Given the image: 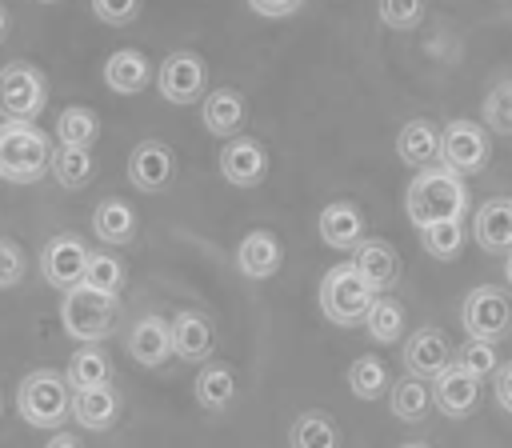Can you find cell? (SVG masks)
I'll return each mask as SVG.
<instances>
[{
	"label": "cell",
	"mask_w": 512,
	"mask_h": 448,
	"mask_svg": "<svg viewBox=\"0 0 512 448\" xmlns=\"http://www.w3.org/2000/svg\"><path fill=\"white\" fill-rule=\"evenodd\" d=\"M0 412H4V400H0Z\"/></svg>",
	"instance_id": "48"
},
{
	"label": "cell",
	"mask_w": 512,
	"mask_h": 448,
	"mask_svg": "<svg viewBox=\"0 0 512 448\" xmlns=\"http://www.w3.org/2000/svg\"><path fill=\"white\" fill-rule=\"evenodd\" d=\"M420 16H424V0H380V20L396 32L416 28Z\"/></svg>",
	"instance_id": "38"
},
{
	"label": "cell",
	"mask_w": 512,
	"mask_h": 448,
	"mask_svg": "<svg viewBox=\"0 0 512 448\" xmlns=\"http://www.w3.org/2000/svg\"><path fill=\"white\" fill-rule=\"evenodd\" d=\"M476 244L484 252H512V204L508 196H492L476 208Z\"/></svg>",
	"instance_id": "21"
},
{
	"label": "cell",
	"mask_w": 512,
	"mask_h": 448,
	"mask_svg": "<svg viewBox=\"0 0 512 448\" xmlns=\"http://www.w3.org/2000/svg\"><path fill=\"white\" fill-rule=\"evenodd\" d=\"M16 408L32 428H60L72 416V384L56 368H36L16 388Z\"/></svg>",
	"instance_id": "4"
},
{
	"label": "cell",
	"mask_w": 512,
	"mask_h": 448,
	"mask_svg": "<svg viewBox=\"0 0 512 448\" xmlns=\"http://www.w3.org/2000/svg\"><path fill=\"white\" fill-rule=\"evenodd\" d=\"M280 264H284V248H280V240H276L272 232H264V228L248 232V236L240 240V248H236V268H240L248 280H268V276L280 272Z\"/></svg>",
	"instance_id": "19"
},
{
	"label": "cell",
	"mask_w": 512,
	"mask_h": 448,
	"mask_svg": "<svg viewBox=\"0 0 512 448\" xmlns=\"http://www.w3.org/2000/svg\"><path fill=\"white\" fill-rule=\"evenodd\" d=\"M476 400H480V376L464 372L460 364L444 368V372L432 380V404H436L444 416H452V420L468 416V412L476 408Z\"/></svg>",
	"instance_id": "15"
},
{
	"label": "cell",
	"mask_w": 512,
	"mask_h": 448,
	"mask_svg": "<svg viewBox=\"0 0 512 448\" xmlns=\"http://www.w3.org/2000/svg\"><path fill=\"white\" fill-rule=\"evenodd\" d=\"M92 12L104 24H128L140 12V0H92Z\"/></svg>",
	"instance_id": "40"
},
{
	"label": "cell",
	"mask_w": 512,
	"mask_h": 448,
	"mask_svg": "<svg viewBox=\"0 0 512 448\" xmlns=\"http://www.w3.org/2000/svg\"><path fill=\"white\" fill-rule=\"evenodd\" d=\"M108 372H112V364H108V356H104V352H100L96 344H80V348L72 352L68 368H64V376H68L72 392H80V388H100V384H108Z\"/></svg>",
	"instance_id": "29"
},
{
	"label": "cell",
	"mask_w": 512,
	"mask_h": 448,
	"mask_svg": "<svg viewBox=\"0 0 512 448\" xmlns=\"http://www.w3.org/2000/svg\"><path fill=\"white\" fill-rule=\"evenodd\" d=\"M504 276H508V284H512V252L504 256Z\"/></svg>",
	"instance_id": "45"
},
{
	"label": "cell",
	"mask_w": 512,
	"mask_h": 448,
	"mask_svg": "<svg viewBox=\"0 0 512 448\" xmlns=\"http://www.w3.org/2000/svg\"><path fill=\"white\" fill-rule=\"evenodd\" d=\"M348 388L356 400H380L388 388H392V376H388V364L380 356H360L352 360L348 368Z\"/></svg>",
	"instance_id": "30"
},
{
	"label": "cell",
	"mask_w": 512,
	"mask_h": 448,
	"mask_svg": "<svg viewBox=\"0 0 512 448\" xmlns=\"http://www.w3.org/2000/svg\"><path fill=\"white\" fill-rule=\"evenodd\" d=\"M264 172H268V152H264V144L256 140V136H232L224 148H220V176L228 180V184H236V188H252V184H260L264 180Z\"/></svg>",
	"instance_id": "13"
},
{
	"label": "cell",
	"mask_w": 512,
	"mask_h": 448,
	"mask_svg": "<svg viewBox=\"0 0 512 448\" xmlns=\"http://www.w3.org/2000/svg\"><path fill=\"white\" fill-rule=\"evenodd\" d=\"M496 404L512 416V360L496 368Z\"/></svg>",
	"instance_id": "42"
},
{
	"label": "cell",
	"mask_w": 512,
	"mask_h": 448,
	"mask_svg": "<svg viewBox=\"0 0 512 448\" xmlns=\"http://www.w3.org/2000/svg\"><path fill=\"white\" fill-rule=\"evenodd\" d=\"M156 88L168 104H192L204 96V60L196 52H168L156 72Z\"/></svg>",
	"instance_id": "10"
},
{
	"label": "cell",
	"mask_w": 512,
	"mask_h": 448,
	"mask_svg": "<svg viewBox=\"0 0 512 448\" xmlns=\"http://www.w3.org/2000/svg\"><path fill=\"white\" fill-rule=\"evenodd\" d=\"M464 208H468L464 176H456L444 164L420 168L416 180L408 184V196H404V212L416 228H432V224H444V220H464Z\"/></svg>",
	"instance_id": "1"
},
{
	"label": "cell",
	"mask_w": 512,
	"mask_h": 448,
	"mask_svg": "<svg viewBox=\"0 0 512 448\" xmlns=\"http://www.w3.org/2000/svg\"><path fill=\"white\" fill-rule=\"evenodd\" d=\"M40 4H60V0H40Z\"/></svg>",
	"instance_id": "47"
},
{
	"label": "cell",
	"mask_w": 512,
	"mask_h": 448,
	"mask_svg": "<svg viewBox=\"0 0 512 448\" xmlns=\"http://www.w3.org/2000/svg\"><path fill=\"white\" fill-rule=\"evenodd\" d=\"M420 244L428 256L436 260H452L464 244V224L460 220H444V224H432V228H420Z\"/></svg>",
	"instance_id": "35"
},
{
	"label": "cell",
	"mask_w": 512,
	"mask_h": 448,
	"mask_svg": "<svg viewBox=\"0 0 512 448\" xmlns=\"http://www.w3.org/2000/svg\"><path fill=\"white\" fill-rule=\"evenodd\" d=\"M484 128L496 136H512V80H500L484 96Z\"/></svg>",
	"instance_id": "36"
},
{
	"label": "cell",
	"mask_w": 512,
	"mask_h": 448,
	"mask_svg": "<svg viewBox=\"0 0 512 448\" xmlns=\"http://www.w3.org/2000/svg\"><path fill=\"white\" fill-rule=\"evenodd\" d=\"M352 264H356V272L380 292V288H392L396 280H400V252L388 244V240H376V236H368V240H360L356 248H352Z\"/></svg>",
	"instance_id": "16"
},
{
	"label": "cell",
	"mask_w": 512,
	"mask_h": 448,
	"mask_svg": "<svg viewBox=\"0 0 512 448\" xmlns=\"http://www.w3.org/2000/svg\"><path fill=\"white\" fill-rule=\"evenodd\" d=\"M168 324H172V352H176L180 360H188V364H208V360H212L216 332H212L208 312L184 308V312H176Z\"/></svg>",
	"instance_id": "14"
},
{
	"label": "cell",
	"mask_w": 512,
	"mask_h": 448,
	"mask_svg": "<svg viewBox=\"0 0 512 448\" xmlns=\"http://www.w3.org/2000/svg\"><path fill=\"white\" fill-rule=\"evenodd\" d=\"M56 140L64 148H92L100 140V116L92 108H80V104L64 108L56 116Z\"/></svg>",
	"instance_id": "28"
},
{
	"label": "cell",
	"mask_w": 512,
	"mask_h": 448,
	"mask_svg": "<svg viewBox=\"0 0 512 448\" xmlns=\"http://www.w3.org/2000/svg\"><path fill=\"white\" fill-rule=\"evenodd\" d=\"M396 156L404 164H412V168H432L440 160V128L432 120H424V116L408 120L400 128V136H396Z\"/></svg>",
	"instance_id": "23"
},
{
	"label": "cell",
	"mask_w": 512,
	"mask_h": 448,
	"mask_svg": "<svg viewBox=\"0 0 512 448\" xmlns=\"http://www.w3.org/2000/svg\"><path fill=\"white\" fill-rule=\"evenodd\" d=\"M452 344L440 328H416L408 340H404V368L408 376L416 380H436L444 368H452Z\"/></svg>",
	"instance_id": "12"
},
{
	"label": "cell",
	"mask_w": 512,
	"mask_h": 448,
	"mask_svg": "<svg viewBox=\"0 0 512 448\" xmlns=\"http://www.w3.org/2000/svg\"><path fill=\"white\" fill-rule=\"evenodd\" d=\"M52 168L48 136L24 120L0 124V176L8 184H36Z\"/></svg>",
	"instance_id": "2"
},
{
	"label": "cell",
	"mask_w": 512,
	"mask_h": 448,
	"mask_svg": "<svg viewBox=\"0 0 512 448\" xmlns=\"http://www.w3.org/2000/svg\"><path fill=\"white\" fill-rule=\"evenodd\" d=\"M460 320L468 328L472 340H504L512 332V300L492 288V284H480L464 296V308H460Z\"/></svg>",
	"instance_id": "7"
},
{
	"label": "cell",
	"mask_w": 512,
	"mask_h": 448,
	"mask_svg": "<svg viewBox=\"0 0 512 448\" xmlns=\"http://www.w3.org/2000/svg\"><path fill=\"white\" fill-rule=\"evenodd\" d=\"M248 8L260 16H292L304 8V0H248Z\"/></svg>",
	"instance_id": "41"
},
{
	"label": "cell",
	"mask_w": 512,
	"mask_h": 448,
	"mask_svg": "<svg viewBox=\"0 0 512 448\" xmlns=\"http://www.w3.org/2000/svg\"><path fill=\"white\" fill-rule=\"evenodd\" d=\"M48 448H84V444H80V436H72V432H56V436L48 440Z\"/></svg>",
	"instance_id": "43"
},
{
	"label": "cell",
	"mask_w": 512,
	"mask_h": 448,
	"mask_svg": "<svg viewBox=\"0 0 512 448\" xmlns=\"http://www.w3.org/2000/svg\"><path fill=\"white\" fill-rule=\"evenodd\" d=\"M128 352L144 368H160L172 356V324L164 316H140L128 332Z\"/></svg>",
	"instance_id": "17"
},
{
	"label": "cell",
	"mask_w": 512,
	"mask_h": 448,
	"mask_svg": "<svg viewBox=\"0 0 512 448\" xmlns=\"http://www.w3.org/2000/svg\"><path fill=\"white\" fill-rule=\"evenodd\" d=\"M368 336L376 340V344H396L400 336H404V304H396L392 296H376V304H372V312H368Z\"/></svg>",
	"instance_id": "33"
},
{
	"label": "cell",
	"mask_w": 512,
	"mask_h": 448,
	"mask_svg": "<svg viewBox=\"0 0 512 448\" xmlns=\"http://www.w3.org/2000/svg\"><path fill=\"white\" fill-rule=\"evenodd\" d=\"M24 280V252L16 240L0 236V288H16Z\"/></svg>",
	"instance_id": "39"
},
{
	"label": "cell",
	"mask_w": 512,
	"mask_h": 448,
	"mask_svg": "<svg viewBox=\"0 0 512 448\" xmlns=\"http://www.w3.org/2000/svg\"><path fill=\"white\" fill-rule=\"evenodd\" d=\"M316 228H320V240L328 248H336V252H348V248H356L364 240V216H360V208L352 200H332L320 212Z\"/></svg>",
	"instance_id": "18"
},
{
	"label": "cell",
	"mask_w": 512,
	"mask_h": 448,
	"mask_svg": "<svg viewBox=\"0 0 512 448\" xmlns=\"http://www.w3.org/2000/svg\"><path fill=\"white\" fill-rule=\"evenodd\" d=\"M72 420L88 432H108L116 420H120V396L112 384H100V388H80L72 392Z\"/></svg>",
	"instance_id": "20"
},
{
	"label": "cell",
	"mask_w": 512,
	"mask_h": 448,
	"mask_svg": "<svg viewBox=\"0 0 512 448\" xmlns=\"http://www.w3.org/2000/svg\"><path fill=\"white\" fill-rule=\"evenodd\" d=\"M124 284V264L112 252H92L88 256V272H84V288L100 292V296H116Z\"/></svg>",
	"instance_id": "34"
},
{
	"label": "cell",
	"mask_w": 512,
	"mask_h": 448,
	"mask_svg": "<svg viewBox=\"0 0 512 448\" xmlns=\"http://www.w3.org/2000/svg\"><path fill=\"white\" fill-rule=\"evenodd\" d=\"M440 164L456 176H476L488 164V128L472 120H452L440 132Z\"/></svg>",
	"instance_id": "8"
},
{
	"label": "cell",
	"mask_w": 512,
	"mask_h": 448,
	"mask_svg": "<svg viewBox=\"0 0 512 448\" xmlns=\"http://www.w3.org/2000/svg\"><path fill=\"white\" fill-rule=\"evenodd\" d=\"M148 80H152V64H148V56L136 52V48H120V52H112V56L104 60V84H108L112 92H120V96L144 92Z\"/></svg>",
	"instance_id": "22"
},
{
	"label": "cell",
	"mask_w": 512,
	"mask_h": 448,
	"mask_svg": "<svg viewBox=\"0 0 512 448\" xmlns=\"http://www.w3.org/2000/svg\"><path fill=\"white\" fill-rule=\"evenodd\" d=\"M200 116H204V128L212 132V136H240V128H244V96L236 92V88H212L208 96H204V108H200Z\"/></svg>",
	"instance_id": "26"
},
{
	"label": "cell",
	"mask_w": 512,
	"mask_h": 448,
	"mask_svg": "<svg viewBox=\"0 0 512 448\" xmlns=\"http://www.w3.org/2000/svg\"><path fill=\"white\" fill-rule=\"evenodd\" d=\"M508 204H512V196H508Z\"/></svg>",
	"instance_id": "49"
},
{
	"label": "cell",
	"mask_w": 512,
	"mask_h": 448,
	"mask_svg": "<svg viewBox=\"0 0 512 448\" xmlns=\"http://www.w3.org/2000/svg\"><path fill=\"white\" fill-rule=\"evenodd\" d=\"M288 448H340V428L328 412H300L288 428Z\"/></svg>",
	"instance_id": "27"
},
{
	"label": "cell",
	"mask_w": 512,
	"mask_h": 448,
	"mask_svg": "<svg viewBox=\"0 0 512 448\" xmlns=\"http://www.w3.org/2000/svg\"><path fill=\"white\" fill-rule=\"evenodd\" d=\"M400 448H428V444H400Z\"/></svg>",
	"instance_id": "46"
},
{
	"label": "cell",
	"mask_w": 512,
	"mask_h": 448,
	"mask_svg": "<svg viewBox=\"0 0 512 448\" xmlns=\"http://www.w3.org/2000/svg\"><path fill=\"white\" fill-rule=\"evenodd\" d=\"M88 256H92V252H88V244H84L80 236L60 232V236H52V240L44 244V252H40V272H44V280H48L52 288L72 292V288L84 284Z\"/></svg>",
	"instance_id": "9"
},
{
	"label": "cell",
	"mask_w": 512,
	"mask_h": 448,
	"mask_svg": "<svg viewBox=\"0 0 512 448\" xmlns=\"http://www.w3.org/2000/svg\"><path fill=\"white\" fill-rule=\"evenodd\" d=\"M48 104V80L36 64L12 60L0 68V116L32 124Z\"/></svg>",
	"instance_id": "6"
},
{
	"label": "cell",
	"mask_w": 512,
	"mask_h": 448,
	"mask_svg": "<svg viewBox=\"0 0 512 448\" xmlns=\"http://www.w3.org/2000/svg\"><path fill=\"white\" fill-rule=\"evenodd\" d=\"M176 176V156L164 140H140L128 156V184L136 192H164Z\"/></svg>",
	"instance_id": "11"
},
{
	"label": "cell",
	"mask_w": 512,
	"mask_h": 448,
	"mask_svg": "<svg viewBox=\"0 0 512 448\" xmlns=\"http://www.w3.org/2000/svg\"><path fill=\"white\" fill-rule=\"evenodd\" d=\"M92 232L108 244V248H120V244H132L136 240V208L120 196H108L92 208Z\"/></svg>",
	"instance_id": "24"
},
{
	"label": "cell",
	"mask_w": 512,
	"mask_h": 448,
	"mask_svg": "<svg viewBox=\"0 0 512 448\" xmlns=\"http://www.w3.org/2000/svg\"><path fill=\"white\" fill-rule=\"evenodd\" d=\"M192 392H196V404L204 412H224L236 400V372L220 360H208V364H200V372L192 380Z\"/></svg>",
	"instance_id": "25"
},
{
	"label": "cell",
	"mask_w": 512,
	"mask_h": 448,
	"mask_svg": "<svg viewBox=\"0 0 512 448\" xmlns=\"http://www.w3.org/2000/svg\"><path fill=\"white\" fill-rule=\"evenodd\" d=\"M372 304H376V288L356 272L352 260L324 272V280H320V312H324V320H332L340 328H356V324L368 320Z\"/></svg>",
	"instance_id": "3"
},
{
	"label": "cell",
	"mask_w": 512,
	"mask_h": 448,
	"mask_svg": "<svg viewBox=\"0 0 512 448\" xmlns=\"http://www.w3.org/2000/svg\"><path fill=\"white\" fill-rule=\"evenodd\" d=\"M4 36H8V12H4V4H0V44H4Z\"/></svg>",
	"instance_id": "44"
},
{
	"label": "cell",
	"mask_w": 512,
	"mask_h": 448,
	"mask_svg": "<svg viewBox=\"0 0 512 448\" xmlns=\"http://www.w3.org/2000/svg\"><path fill=\"white\" fill-rule=\"evenodd\" d=\"M456 364L464 368V372H472V376H488V372H496V344L492 340H468L460 352H456Z\"/></svg>",
	"instance_id": "37"
},
{
	"label": "cell",
	"mask_w": 512,
	"mask_h": 448,
	"mask_svg": "<svg viewBox=\"0 0 512 448\" xmlns=\"http://www.w3.org/2000/svg\"><path fill=\"white\" fill-rule=\"evenodd\" d=\"M52 176L64 184V188H84L92 176H96V160L88 148H52Z\"/></svg>",
	"instance_id": "32"
},
{
	"label": "cell",
	"mask_w": 512,
	"mask_h": 448,
	"mask_svg": "<svg viewBox=\"0 0 512 448\" xmlns=\"http://www.w3.org/2000/svg\"><path fill=\"white\" fill-rule=\"evenodd\" d=\"M428 404H432V392H428L424 380H416V376H404V380H396V384L388 388V408H392V416L404 420V424L424 420Z\"/></svg>",
	"instance_id": "31"
},
{
	"label": "cell",
	"mask_w": 512,
	"mask_h": 448,
	"mask_svg": "<svg viewBox=\"0 0 512 448\" xmlns=\"http://www.w3.org/2000/svg\"><path fill=\"white\" fill-rule=\"evenodd\" d=\"M116 316H120L116 296H100V292H92V288H84V284L72 288V292H64V300H60L64 332H68L76 344H100L104 336H112Z\"/></svg>",
	"instance_id": "5"
}]
</instances>
